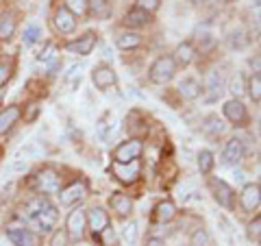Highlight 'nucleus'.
<instances>
[{
  "label": "nucleus",
  "instance_id": "a878e982",
  "mask_svg": "<svg viewBox=\"0 0 261 246\" xmlns=\"http://www.w3.org/2000/svg\"><path fill=\"white\" fill-rule=\"evenodd\" d=\"M202 129H205V133H209V135H222L224 133V129H226V125H224V122L222 120H220L218 116H207L205 118V127H202Z\"/></svg>",
  "mask_w": 261,
  "mask_h": 246
},
{
  "label": "nucleus",
  "instance_id": "2eb2a0df",
  "mask_svg": "<svg viewBox=\"0 0 261 246\" xmlns=\"http://www.w3.org/2000/svg\"><path fill=\"white\" fill-rule=\"evenodd\" d=\"M94 46H96V35L92 31H87L83 37H79L76 42H72V44H68V51L70 53H74V55H89L94 51Z\"/></svg>",
  "mask_w": 261,
  "mask_h": 246
},
{
  "label": "nucleus",
  "instance_id": "de8ad7c7",
  "mask_svg": "<svg viewBox=\"0 0 261 246\" xmlns=\"http://www.w3.org/2000/svg\"><path fill=\"white\" fill-rule=\"evenodd\" d=\"M224 3H231V0H224Z\"/></svg>",
  "mask_w": 261,
  "mask_h": 246
},
{
  "label": "nucleus",
  "instance_id": "7ed1b4c3",
  "mask_svg": "<svg viewBox=\"0 0 261 246\" xmlns=\"http://www.w3.org/2000/svg\"><path fill=\"white\" fill-rule=\"evenodd\" d=\"M142 151H144V144L137 137H133V139H128V142H122L118 146L116 153H113V159H116V163H128V161L140 159Z\"/></svg>",
  "mask_w": 261,
  "mask_h": 246
},
{
  "label": "nucleus",
  "instance_id": "473e14b6",
  "mask_svg": "<svg viewBox=\"0 0 261 246\" xmlns=\"http://www.w3.org/2000/svg\"><path fill=\"white\" fill-rule=\"evenodd\" d=\"M37 59H39V61H44V63H48V61L57 63V46H55V44H46L44 51L37 55Z\"/></svg>",
  "mask_w": 261,
  "mask_h": 246
},
{
  "label": "nucleus",
  "instance_id": "58836bf2",
  "mask_svg": "<svg viewBox=\"0 0 261 246\" xmlns=\"http://www.w3.org/2000/svg\"><path fill=\"white\" fill-rule=\"evenodd\" d=\"M11 77V68H9V63L7 61H0V87H3L7 81H9Z\"/></svg>",
  "mask_w": 261,
  "mask_h": 246
},
{
  "label": "nucleus",
  "instance_id": "39448f33",
  "mask_svg": "<svg viewBox=\"0 0 261 246\" xmlns=\"http://www.w3.org/2000/svg\"><path fill=\"white\" fill-rule=\"evenodd\" d=\"M35 187L42 194H57L61 190V179L53 168H44L35 177Z\"/></svg>",
  "mask_w": 261,
  "mask_h": 246
},
{
  "label": "nucleus",
  "instance_id": "4468645a",
  "mask_svg": "<svg viewBox=\"0 0 261 246\" xmlns=\"http://www.w3.org/2000/svg\"><path fill=\"white\" fill-rule=\"evenodd\" d=\"M85 216H87L89 229H92L94 233H102L105 229L109 227V216H107V211H105V209H100V207H94V209H89Z\"/></svg>",
  "mask_w": 261,
  "mask_h": 246
},
{
  "label": "nucleus",
  "instance_id": "ea45409f",
  "mask_svg": "<svg viewBox=\"0 0 261 246\" xmlns=\"http://www.w3.org/2000/svg\"><path fill=\"white\" fill-rule=\"evenodd\" d=\"M242 89H246V87L242 85V75L238 72V75L231 79V92H233V94H242Z\"/></svg>",
  "mask_w": 261,
  "mask_h": 246
},
{
  "label": "nucleus",
  "instance_id": "412c9836",
  "mask_svg": "<svg viewBox=\"0 0 261 246\" xmlns=\"http://www.w3.org/2000/svg\"><path fill=\"white\" fill-rule=\"evenodd\" d=\"M124 22L128 24V27H146V24L150 22V13L148 11H144V9H140V7H135V9H130L128 13H126V18H124Z\"/></svg>",
  "mask_w": 261,
  "mask_h": 246
},
{
  "label": "nucleus",
  "instance_id": "2f4dec72",
  "mask_svg": "<svg viewBox=\"0 0 261 246\" xmlns=\"http://www.w3.org/2000/svg\"><path fill=\"white\" fill-rule=\"evenodd\" d=\"M228 42H231V46L235 48V51H242V48L248 44V39H246V31H244V29H238L231 37H228Z\"/></svg>",
  "mask_w": 261,
  "mask_h": 246
},
{
  "label": "nucleus",
  "instance_id": "c85d7f7f",
  "mask_svg": "<svg viewBox=\"0 0 261 246\" xmlns=\"http://www.w3.org/2000/svg\"><path fill=\"white\" fill-rule=\"evenodd\" d=\"M15 31V20L11 15H0V39H9Z\"/></svg>",
  "mask_w": 261,
  "mask_h": 246
},
{
  "label": "nucleus",
  "instance_id": "b1692460",
  "mask_svg": "<svg viewBox=\"0 0 261 246\" xmlns=\"http://www.w3.org/2000/svg\"><path fill=\"white\" fill-rule=\"evenodd\" d=\"M174 61H178L181 65H190L192 63V59H194V48H192V44H187V42H183V44H178L176 46V51H174V57H172Z\"/></svg>",
  "mask_w": 261,
  "mask_h": 246
},
{
  "label": "nucleus",
  "instance_id": "4c0bfd02",
  "mask_svg": "<svg viewBox=\"0 0 261 246\" xmlns=\"http://www.w3.org/2000/svg\"><path fill=\"white\" fill-rule=\"evenodd\" d=\"M137 3H140V9L152 13V11H157V9H159L161 0H137Z\"/></svg>",
  "mask_w": 261,
  "mask_h": 246
},
{
  "label": "nucleus",
  "instance_id": "f8f14e48",
  "mask_svg": "<svg viewBox=\"0 0 261 246\" xmlns=\"http://www.w3.org/2000/svg\"><path fill=\"white\" fill-rule=\"evenodd\" d=\"M55 27L59 33H63V35H68V33H72L76 29V20H74V13H72L68 7H61V9H57L55 13Z\"/></svg>",
  "mask_w": 261,
  "mask_h": 246
},
{
  "label": "nucleus",
  "instance_id": "c756f323",
  "mask_svg": "<svg viewBox=\"0 0 261 246\" xmlns=\"http://www.w3.org/2000/svg\"><path fill=\"white\" fill-rule=\"evenodd\" d=\"M39 37H42V31H39V27H35V24H31V27L24 29L22 39H24V44H27V46H33Z\"/></svg>",
  "mask_w": 261,
  "mask_h": 246
},
{
  "label": "nucleus",
  "instance_id": "6ab92c4d",
  "mask_svg": "<svg viewBox=\"0 0 261 246\" xmlns=\"http://www.w3.org/2000/svg\"><path fill=\"white\" fill-rule=\"evenodd\" d=\"M87 11L96 20H107L111 15V3L109 0H87Z\"/></svg>",
  "mask_w": 261,
  "mask_h": 246
},
{
  "label": "nucleus",
  "instance_id": "f03ea898",
  "mask_svg": "<svg viewBox=\"0 0 261 246\" xmlns=\"http://www.w3.org/2000/svg\"><path fill=\"white\" fill-rule=\"evenodd\" d=\"M174 75H176V61L172 59V57H168V55L159 57V59L150 65V72H148V77H150L152 83H159V85L172 81Z\"/></svg>",
  "mask_w": 261,
  "mask_h": 246
},
{
  "label": "nucleus",
  "instance_id": "6e6552de",
  "mask_svg": "<svg viewBox=\"0 0 261 246\" xmlns=\"http://www.w3.org/2000/svg\"><path fill=\"white\" fill-rule=\"evenodd\" d=\"M240 201H242V209L244 211H255L261 205V190H259V185L246 183V185H244V190H242V194H240Z\"/></svg>",
  "mask_w": 261,
  "mask_h": 246
},
{
  "label": "nucleus",
  "instance_id": "9b49d317",
  "mask_svg": "<svg viewBox=\"0 0 261 246\" xmlns=\"http://www.w3.org/2000/svg\"><path fill=\"white\" fill-rule=\"evenodd\" d=\"M244 155V144L240 137H231L224 146V153H222V163L224 166H233V163H238Z\"/></svg>",
  "mask_w": 261,
  "mask_h": 246
},
{
  "label": "nucleus",
  "instance_id": "c9c22d12",
  "mask_svg": "<svg viewBox=\"0 0 261 246\" xmlns=\"http://www.w3.org/2000/svg\"><path fill=\"white\" fill-rule=\"evenodd\" d=\"M65 5L72 13H83L87 9V0H65Z\"/></svg>",
  "mask_w": 261,
  "mask_h": 246
},
{
  "label": "nucleus",
  "instance_id": "c03bdc74",
  "mask_svg": "<svg viewBox=\"0 0 261 246\" xmlns=\"http://www.w3.org/2000/svg\"><path fill=\"white\" fill-rule=\"evenodd\" d=\"M187 3H192V5H200V3H205V0H187Z\"/></svg>",
  "mask_w": 261,
  "mask_h": 246
},
{
  "label": "nucleus",
  "instance_id": "5701e85b",
  "mask_svg": "<svg viewBox=\"0 0 261 246\" xmlns=\"http://www.w3.org/2000/svg\"><path fill=\"white\" fill-rule=\"evenodd\" d=\"M20 118V109L18 107H9V109H5L3 113H0V135L7 133L13 125H15V120Z\"/></svg>",
  "mask_w": 261,
  "mask_h": 246
},
{
  "label": "nucleus",
  "instance_id": "f3484780",
  "mask_svg": "<svg viewBox=\"0 0 261 246\" xmlns=\"http://www.w3.org/2000/svg\"><path fill=\"white\" fill-rule=\"evenodd\" d=\"M109 205H111V209L118 211L120 216H128L130 211H133V201H130L126 194H122V192H113L111 199H109Z\"/></svg>",
  "mask_w": 261,
  "mask_h": 246
},
{
  "label": "nucleus",
  "instance_id": "393cba45",
  "mask_svg": "<svg viewBox=\"0 0 261 246\" xmlns=\"http://www.w3.org/2000/svg\"><path fill=\"white\" fill-rule=\"evenodd\" d=\"M118 48L122 51H128V48H137L142 44V35H137V33H120L118 39H116Z\"/></svg>",
  "mask_w": 261,
  "mask_h": 246
},
{
  "label": "nucleus",
  "instance_id": "a19ab883",
  "mask_svg": "<svg viewBox=\"0 0 261 246\" xmlns=\"http://www.w3.org/2000/svg\"><path fill=\"white\" fill-rule=\"evenodd\" d=\"M146 246H166V242H163L161 237H150V240L146 242Z\"/></svg>",
  "mask_w": 261,
  "mask_h": 246
},
{
  "label": "nucleus",
  "instance_id": "dca6fc26",
  "mask_svg": "<svg viewBox=\"0 0 261 246\" xmlns=\"http://www.w3.org/2000/svg\"><path fill=\"white\" fill-rule=\"evenodd\" d=\"M85 196V185L83 183H72L68 185L65 190H59V201L61 205H72V203H79L81 199Z\"/></svg>",
  "mask_w": 261,
  "mask_h": 246
},
{
  "label": "nucleus",
  "instance_id": "e433bc0d",
  "mask_svg": "<svg viewBox=\"0 0 261 246\" xmlns=\"http://www.w3.org/2000/svg\"><path fill=\"white\" fill-rule=\"evenodd\" d=\"M65 244H68V231H65V229H59V231L53 235L50 246H65Z\"/></svg>",
  "mask_w": 261,
  "mask_h": 246
},
{
  "label": "nucleus",
  "instance_id": "37998d69",
  "mask_svg": "<svg viewBox=\"0 0 261 246\" xmlns=\"http://www.w3.org/2000/svg\"><path fill=\"white\" fill-rule=\"evenodd\" d=\"M252 5H255V9H261V0H252Z\"/></svg>",
  "mask_w": 261,
  "mask_h": 246
},
{
  "label": "nucleus",
  "instance_id": "7c9ffc66",
  "mask_svg": "<svg viewBox=\"0 0 261 246\" xmlns=\"http://www.w3.org/2000/svg\"><path fill=\"white\" fill-rule=\"evenodd\" d=\"M248 237H250L252 242L261 244V216L252 218L250 223H248Z\"/></svg>",
  "mask_w": 261,
  "mask_h": 246
},
{
  "label": "nucleus",
  "instance_id": "72a5a7b5",
  "mask_svg": "<svg viewBox=\"0 0 261 246\" xmlns=\"http://www.w3.org/2000/svg\"><path fill=\"white\" fill-rule=\"evenodd\" d=\"M192 246H209V235L205 229H196V231L192 233Z\"/></svg>",
  "mask_w": 261,
  "mask_h": 246
},
{
  "label": "nucleus",
  "instance_id": "f704fd0d",
  "mask_svg": "<svg viewBox=\"0 0 261 246\" xmlns=\"http://www.w3.org/2000/svg\"><path fill=\"white\" fill-rule=\"evenodd\" d=\"M122 235H124V240L128 244H133L137 240V225L135 223H126L124 227H122Z\"/></svg>",
  "mask_w": 261,
  "mask_h": 246
},
{
  "label": "nucleus",
  "instance_id": "79ce46f5",
  "mask_svg": "<svg viewBox=\"0 0 261 246\" xmlns=\"http://www.w3.org/2000/svg\"><path fill=\"white\" fill-rule=\"evenodd\" d=\"M9 170L11 172H15V170H27V163H24V161H15V163H11V166H9Z\"/></svg>",
  "mask_w": 261,
  "mask_h": 246
},
{
  "label": "nucleus",
  "instance_id": "20e7f679",
  "mask_svg": "<svg viewBox=\"0 0 261 246\" xmlns=\"http://www.w3.org/2000/svg\"><path fill=\"white\" fill-rule=\"evenodd\" d=\"M209 187H211V192H214V199H216V203L220 205V207L233 209L235 192H233V187H231V185H228L226 181H222V179H211V181H209Z\"/></svg>",
  "mask_w": 261,
  "mask_h": 246
},
{
  "label": "nucleus",
  "instance_id": "0eeeda50",
  "mask_svg": "<svg viewBox=\"0 0 261 246\" xmlns=\"http://www.w3.org/2000/svg\"><path fill=\"white\" fill-rule=\"evenodd\" d=\"M140 161H128V163H113V175H116L122 183H133L140 177Z\"/></svg>",
  "mask_w": 261,
  "mask_h": 246
},
{
  "label": "nucleus",
  "instance_id": "1a4fd4ad",
  "mask_svg": "<svg viewBox=\"0 0 261 246\" xmlns=\"http://www.w3.org/2000/svg\"><path fill=\"white\" fill-rule=\"evenodd\" d=\"M92 81L94 85L98 89H109L111 85H116V72H113V68H109V65H96L94 72H92Z\"/></svg>",
  "mask_w": 261,
  "mask_h": 246
},
{
  "label": "nucleus",
  "instance_id": "4be33fe9",
  "mask_svg": "<svg viewBox=\"0 0 261 246\" xmlns=\"http://www.w3.org/2000/svg\"><path fill=\"white\" fill-rule=\"evenodd\" d=\"M207 92H209V101H216L222 92V75H220L218 70H211L207 75Z\"/></svg>",
  "mask_w": 261,
  "mask_h": 246
},
{
  "label": "nucleus",
  "instance_id": "aec40b11",
  "mask_svg": "<svg viewBox=\"0 0 261 246\" xmlns=\"http://www.w3.org/2000/svg\"><path fill=\"white\" fill-rule=\"evenodd\" d=\"M176 216V207L172 201H161L157 207H154V220L157 223H170Z\"/></svg>",
  "mask_w": 261,
  "mask_h": 246
},
{
  "label": "nucleus",
  "instance_id": "a211bd4d",
  "mask_svg": "<svg viewBox=\"0 0 261 246\" xmlns=\"http://www.w3.org/2000/svg\"><path fill=\"white\" fill-rule=\"evenodd\" d=\"M178 92H181V96L187 98V101H194V98H198L202 92L200 81L194 79V77H185L181 83H178Z\"/></svg>",
  "mask_w": 261,
  "mask_h": 246
},
{
  "label": "nucleus",
  "instance_id": "49530a36",
  "mask_svg": "<svg viewBox=\"0 0 261 246\" xmlns=\"http://www.w3.org/2000/svg\"><path fill=\"white\" fill-rule=\"evenodd\" d=\"M259 190H261V179H259Z\"/></svg>",
  "mask_w": 261,
  "mask_h": 246
},
{
  "label": "nucleus",
  "instance_id": "bb28decb",
  "mask_svg": "<svg viewBox=\"0 0 261 246\" xmlns=\"http://www.w3.org/2000/svg\"><path fill=\"white\" fill-rule=\"evenodd\" d=\"M214 153L211 151H200L198 155V170H200V175H209L211 170H214Z\"/></svg>",
  "mask_w": 261,
  "mask_h": 246
},
{
  "label": "nucleus",
  "instance_id": "a18cd8bd",
  "mask_svg": "<svg viewBox=\"0 0 261 246\" xmlns=\"http://www.w3.org/2000/svg\"><path fill=\"white\" fill-rule=\"evenodd\" d=\"M257 42H259V46H261V33H259V39H257Z\"/></svg>",
  "mask_w": 261,
  "mask_h": 246
},
{
  "label": "nucleus",
  "instance_id": "9d476101",
  "mask_svg": "<svg viewBox=\"0 0 261 246\" xmlns=\"http://www.w3.org/2000/svg\"><path fill=\"white\" fill-rule=\"evenodd\" d=\"M224 116L233 122V125H244L248 118L246 113V107H244V103L238 101V98H231V101L224 103Z\"/></svg>",
  "mask_w": 261,
  "mask_h": 246
},
{
  "label": "nucleus",
  "instance_id": "423d86ee",
  "mask_svg": "<svg viewBox=\"0 0 261 246\" xmlns=\"http://www.w3.org/2000/svg\"><path fill=\"white\" fill-rule=\"evenodd\" d=\"M85 223H87V216L85 211H72V214L68 216V223H65V231H68V235L72 237V240H81L85 233Z\"/></svg>",
  "mask_w": 261,
  "mask_h": 246
},
{
  "label": "nucleus",
  "instance_id": "ddd939ff",
  "mask_svg": "<svg viewBox=\"0 0 261 246\" xmlns=\"http://www.w3.org/2000/svg\"><path fill=\"white\" fill-rule=\"evenodd\" d=\"M7 237L15 246H39V237L31 231V229H9Z\"/></svg>",
  "mask_w": 261,
  "mask_h": 246
},
{
  "label": "nucleus",
  "instance_id": "f257e3e1",
  "mask_svg": "<svg viewBox=\"0 0 261 246\" xmlns=\"http://www.w3.org/2000/svg\"><path fill=\"white\" fill-rule=\"evenodd\" d=\"M29 218L31 225L37 229V231H53V227L57 225V207L48 201V199H35L29 203Z\"/></svg>",
  "mask_w": 261,
  "mask_h": 246
},
{
  "label": "nucleus",
  "instance_id": "cd10ccee",
  "mask_svg": "<svg viewBox=\"0 0 261 246\" xmlns=\"http://www.w3.org/2000/svg\"><path fill=\"white\" fill-rule=\"evenodd\" d=\"M246 89H248V96L252 101L259 103L261 101V75H252L246 83Z\"/></svg>",
  "mask_w": 261,
  "mask_h": 246
}]
</instances>
